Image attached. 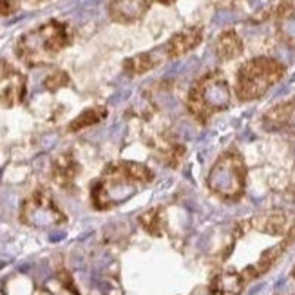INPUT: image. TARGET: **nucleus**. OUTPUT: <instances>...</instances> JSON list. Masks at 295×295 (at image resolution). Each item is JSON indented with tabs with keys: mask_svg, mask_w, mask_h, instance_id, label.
Returning <instances> with one entry per match:
<instances>
[{
	"mask_svg": "<svg viewBox=\"0 0 295 295\" xmlns=\"http://www.w3.org/2000/svg\"><path fill=\"white\" fill-rule=\"evenodd\" d=\"M163 58H167V53H165V48L156 49V51H150V53H143L138 54L134 58H129L125 62V71L129 74H143L147 73L148 69L156 67Z\"/></svg>",
	"mask_w": 295,
	"mask_h": 295,
	"instance_id": "10",
	"label": "nucleus"
},
{
	"mask_svg": "<svg viewBox=\"0 0 295 295\" xmlns=\"http://www.w3.org/2000/svg\"><path fill=\"white\" fill-rule=\"evenodd\" d=\"M243 51V44L239 40L234 31H227L223 33L221 37L217 38L216 44V53L221 60H232L236 56H239Z\"/></svg>",
	"mask_w": 295,
	"mask_h": 295,
	"instance_id": "11",
	"label": "nucleus"
},
{
	"mask_svg": "<svg viewBox=\"0 0 295 295\" xmlns=\"http://www.w3.org/2000/svg\"><path fill=\"white\" fill-rule=\"evenodd\" d=\"M161 4H170V2H174V0H159Z\"/></svg>",
	"mask_w": 295,
	"mask_h": 295,
	"instance_id": "20",
	"label": "nucleus"
},
{
	"mask_svg": "<svg viewBox=\"0 0 295 295\" xmlns=\"http://www.w3.org/2000/svg\"><path fill=\"white\" fill-rule=\"evenodd\" d=\"M26 95V80L20 73L11 71L4 80H0V103L13 107L20 103Z\"/></svg>",
	"mask_w": 295,
	"mask_h": 295,
	"instance_id": "7",
	"label": "nucleus"
},
{
	"mask_svg": "<svg viewBox=\"0 0 295 295\" xmlns=\"http://www.w3.org/2000/svg\"><path fill=\"white\" fill-rule=\"evenodd\" d=\"M246 169L237 152H225L208 174V189L223 199H237L245 190Z\"/></svg>",
	"mask_w": 295,
	"mask_h": 295,
	"instance_id": "3",
	"label": "nucleus"
},
{
	"mask_svg": "<svg viewBox=\"0 0 295 295\" xmlns=\"http://www.w3.org/2000/svg\"><path fill=\"white\" fill-rule=\"evenodd\" d=\"M71 40L67 26L58 20H51L40 27L26 33L16 44V54L27 65H40L58 54Z\"/></svg>",
	"mask_w": 295,
	"mask_h": 295,
	"instance_id": "1",
	"label": "nucleus"
},
{
	"mask_svg": "<svg viewBox=\"0 0 295 295\" xmlns=\"http://www.w3.org/2000/svg\"><path fill=\"white\" fill-rule=\"evenodd\" d=\"M67 84H69V76L63 73V71H56V73L49 74L48 78H46V82H44L46 89H49V91H56Z\"/></svg>",
	"mask_w": 295,
	"mask_h": 295,
	"instance_id": "16",
	"label": "nucleus"
},
{
	"mask_svg": "<svg viewBox=\"0 0 295 295\" xmlns=\"http://www.w3.org/2000/svg\"><path fill=\"white\" fill-rule=\"evenodd\" d=\"M140 223L143 225V228L152 236H159L161 234V217H159V210H148L140 217Z\"/></svg>",
	"mask_w": 295,
	"mask_h": 295,
	"instance_id": "15",
	"label": "nucleus"
},
{
	"mask_svg": "<svg viewBox=\"0 0 295 295\" xmlns=\"http://www.w3.org/2000/svg\"><path fill=\"white\" fill-rule=\"evenodd\" d=\"M78 172V165L74 161V158L71 154H63L56 159L54 163V178L58 179L60 185H65L67 181L74 178V174Z\"/></svg>",
	"mask_w": 295,
	"mask_h": 295,
	"instance_id": "12",
	"label": "nucleus"
},
{
	"mask_svg": "<svg viewBox=\"0 0 295 295\" xmlns=\"http://www.w3.org/2000/svg\"><path fill=\"white\" fill-rule=\"evenodd\" d=\"M201 37H203V31L199 27H190V29H185V31L174 35L170 38V42L163 46L167 58H178L181 54L189 53L190 49H194L201 42Z\"/></svg>",
	"mask_w": 295,
	"mask_h": 295,
	"instance_id": "8",
	"label": "nucleus"
},
{
	"mask_svg": "<svg viewBox=\"0 0 295 295\" xmlns=\"http://www.w3.org/2000/svg\"><path fill=\"white\" fill-rule=\"evenodd\" d=\"M283 76V65L270 58H255L245 63L237 76V95L241 100L263 96Z\"/></svg>",
	"mask_w": 295,
	"mask_h": 295,
	"instance_id": "2",
	"label": "nucleus"
},
{
	"mask_svg": "<svg viewBox=\"0 0 295 295\" xmlns=\"http://www.w3.org/2000/svg\"><path fill=\"white\" fill-rule=\"evenodd\" d=\"M281 29H283V35H285L288 40L295 42V18L294 16H286L285 20L281 22Z\"/></svg>",
	"mask_w": 295,
	"mask_h": 295,
	"instance_id": "17",
	"label": "nucleus"
},
{
	"mask_svg": "<svg viewBox=\"0 0 295 295\" xmlns=\"http://www.w3.org/2000/svg\"><path fill=\"white\" fill-rule=\"evenodd\" d=\"M11 2H13V4H15L16 7H18V4H20V0H11Z\"/></svg>",
	"mask_w": 295,
	"mask_h": 295,
	"instance_id": "21",
	"label": "nucleus"
},
{
	"mask_svg": "<svg viewBox=\"0 0 295 295\" xmlns=\"http://www.w3.org/2000/svg\"><path fill=\"white\" fill-rule=\"evenodd\" d=\"M294 277H295V268H294Z\"/></svg>",
	"mask_w": 295,
	"mask_h": 295,
	"instance_id": "22",
	"label": "nucleus"
},
{
	"mask_svg": "<svg viewBox=\"0 0 295 295\" xmlns=\"http://www.w3.org/2000/svg\"><path fill=\"white\" fill-rule=\"evenodd\" d=\"M261 228L268 234H285L288 230V217L285 212H272L263 219Z\"/></svg>",
	"mask_w": 295,
	"mask_h": 295,
	"instance_id": "14",
	"label": "nucleus"
},
{
	"mask_svg": "<svg viewBox=\"0 0 295 295\" xmlns=\"http://www.w3.org/2000/svg\"><path fill=\"white\" fill-rule=\"evenodd\" d=\"M245 279L237 272H221L210 283V295H241Z\"/></svg>",
	"mask_w": 295,
	"mask_h": 295,
	"instance_id": "9",
	"label": "nucleus"
},
{
	"mask_svg": "<svg viewBox=\"0 0 295 295\" xmlns=\"http://www.w3.org/2000/svg\"><path fill=\"white\" fill-rule=\"evenodd\" d=\"M236 20L234 18V13L228 9H219L214 16V22H216V26H223V24H228V22Z\"/></svg>",
	"mask_w": 295,
	"mask_h": 295,
	"instance_id": "18",
	"label": "nucleus"
},
{
	"mask_svg": "<svg viewBox=\"0 0 295 295\" xmlns=\"http://www.w3.org/2000/svg\"><path fill=\"white\" fill-rule=\"evenodd\" d=\"M107 111L103 107H96V109H87L80 114L76 120L71 121V125H69V131H78V129H84V127H89V125H96L98 121H101L105 118Z\"/></svg>",
	"mask_w": 295,
	"mask_h": 295,
	"instance_id": "13",
	"label": "nucleus"
},
{
	"mask_svg": "<svg viewBox=\"0 0 295 295\" xmlns=\"http://www.w3.org/2000/svg\"><path fill=\"white\" fill-rule=\"evenodd\" d=\"M230 105V89L228 84L217 74H208L199 80L190 91L187 107L197 120L205 121L214 111H223Z\"/></svg>",
	"mask_w": 295,
	"mask_h": 295,
	"instance_id": "4",
	"label": "nucleus"
},
{
	"mask_svg": "<svg viewBox=\"0 0 295 295\" xmlns=\"http://www.w3.org/2000/svg\"><path fill=\"white\" fill-rule=\"evenodd\" d=\"M63 219L60 210L54 206L53 199L44 192H37L24 203L22 208V221L31 227H51Z\"/></svg>",
	"mask_w": 295,
	"mask_h": 295,
	"instance_id": "5",
	"label": "nucleus"
},
{
	"mask_svg": "<svg viewBox=\"0 0 295 295\" xmlns=\"http://www.w3.org/2000/svg\"><path fill=\"white\" fill-rule=\"evenodd\" d=\"M150 0H112L109 4V15L114 22L131 24L147 13Z\"/></svg>",
	"mask_w": 295,
	"mask_h": 295,
	"instance_id": "6",
	"label": "nucleus"
},
{
	"mask_svg": "<svg viewBox=\"0 0 295 295\" xmlns=\"http://www.w3.org/2000/svg\"><path fill=\"white\" fill-rule=\"evenodd\" d=\"M63 237V234H53L51 236V241H58V239H62Z\"/></svg>",
	"mask_w": 295,
	"mask_h": 295,
	"instance_id": "19",
	"label": "nucleus"
}]
</instances>
